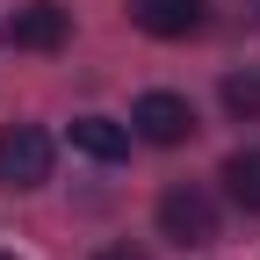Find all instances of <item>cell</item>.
Listing matches in <instances>:
<instances>
[{"mask_svg":"<svg viewBox=\"0 0 260 260\" xmlns=\"http://www.w3.org/2000/svg\"><path fill=\"white\" fill-rule=\"evenodd\" d=\"M51 167H58L51 130H37V123H8V130H0V181H8V188H22V195L44 188Z\"/></svg>","mask_w":260,"mask_h":260,"instance_id":"6da1fadb","label":"cell"},{"mask_svg":"<svg viewBox=\"0 0 260 260\" xmlns=\"http://www.w3.org/2000/svg\"><path fill=\"white\" fill-rule=\"evenodd\" d=\"M159 239H174V246H210V239H217V203H210V188L174 181L167 195H159Z\"/></svg>","mask_w":260,"mask_h":260,"instance_id":"7a4b0ae2","label":"cell"},{"mask_svg":"<svg viewBox=\"0 0 260 260\" xmlns=\"http://www.w3.org/2000/svg\"><path fill=\"white\" fill-rule=\"evenodd\" d=\"M130 130H138L145 145H188L203 123H195V102H188V94L152 87V94H138V109H130Z\"/></svg>","mask_w":260,"mask_h":260,"instance_id":"3957f363","label":"cell"},{"mask_svg":"<svg viewBox=\"0 0 260 260\" xmlns=\"http://www.w3.org/2000/svg\"><path fill=\"white\" fill-rule=\"evenodd\" d=\"M0 37H8V51H65L73 15H65L58 0H29V8H15V22L0 29Z\"/></svg>","mask_w":260,"mask_h":260,"instance_id":"277c9868","label":"cell"},{"mask_svg":"<svg viewBox=\"0 0 260 260\" xmlns=\"http://www.w3.org/2000/svg\"><path fill=\"white\" fill-rule=\"evenodd\" d=\"M130 22L145 37H159V44H181V37H195L210 22V0H130Z\"/></svg>","mask_w":260,"mask_h":260,"instance_id":"5b68a950","label":"cell"},{"mask_svg":"<svg viewBox=\"0 0 260 260\" xmlns=\"http://www.w3.org/2000/svg\"><path fill=\"white\" fill-rule=\"evenodd\" d=\"M73 152H87V159H123L130 152V130L123 123H109V116H73Z\"/></svg>","mask_w":260,"mask_h":260,"instance_id":"8992f818","label":"cell"},{"mask_svg":"<svg viewBox=\"0 0 260 260\" xmlns=\"http://www.w3.org/2000/svg\"><path fill=\"white\" fill-rule=\"evenodd\" d=\"M224 195H232L246 217H260V145H246V152L224 159Z\"/></svg>","mask_w":260,"mask_h":260,"instance_id":"52a82bcc","label":"cell"},{"mask_svg":"<svg viewBox=\"0 0 260 260\" xmlns=\"http://www.w3.org/2000/svg\"><path fill=\"white\" fill-rule=\"evenodd\" d=\"M224 109L239 123H260V73H232L224 80Z\"/></svg>","mask_w":260,"mask_h":260,"instance_id":"ba28073f","label":"cell"},{"mask_svg":"<svg viewBox=\"0 0 260 260\" xmlns=\"http://www.w3.org/2000/svg\"><path fill=\"white\" fill-rule=\"evenodd\" d=\"M94 260H152V253H145V246H102Z\"/></svg>","mask_w":260,"mask_h":260,"instance_id":"9c48e42d","label":"cell"},{"mask_svg":"<svg viewBox=\"0 0 260 260\" xmlns=\"http://www.w3.org/2000/svg\"><path fill=\"white\" fill-rule=\"evenodd\" d=\"M0 260H15V253H0Z\"/></svg>","mask_w":260,"mask_h":260,"instance_id":"30bf717a","label":"cell"}]
</instances>
